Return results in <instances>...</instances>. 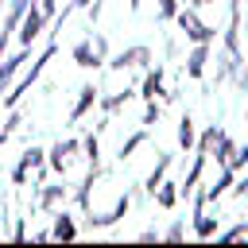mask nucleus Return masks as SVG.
Instances as JSON below:
<instances>
[{
    "instance_id": "nucleus-27",
    "label": "nucleus",
    "mask_w": 248,
    "mask_h": 248,
    "mask_svg": "<svg viewBox=\"0 0 248 248\" xmlns=\"http://www.w3.org/2000/svg\"><path fill=\"white\" fill-rule=\"evenodd\" d=\"M128 4H132V8H140V4H143V0H128Z\"/></svg>"
},
{
    "instance_id": "nucleus-24",
    "label": "nucleus",
    "mask_w": 248,
    "mask_h": 248,
    "mask_svg": "<svg viewBox=\"0 0 248 248\" xmlns=\"http://www.w3.org/2000/svg\"><path fill=\"white\" fill-rule=\"evenodd\" d=\"M8 54V31H0V58Z\"/></svg>"
},
{
    "instance_id": "nucleus-17",
    "label": "nucleus",
    "mask_w": 248,
    "mask_h": 248,
    "mask_svg": "<svg viewBox=\"0 0 248 248\" xmlns=\"http://www.w3.org/2000/svg\"><path fill=\"white\" fill-rule=\"evenodd\" d=\"M62 198H66V190H62V186H46V190L39 194V205H43V209H54Z\"/></svg>"
},
{
    "instance_id": "nucleus-4",
    "label": "nucleus",
    "mask_w": 248,
    "mask_h": 248,
    "mask_svg": "<svg viewBox=\"0 0 248 248\" xmlns=\"http://www.w3.org/2000/svg\"><path fill=\"white\" fill-rule=\"evenodd\" d=\"M43 27H46V16L39 12V4H31V8L23 12V19H19V43L31 46V43L43 35Z\"/></svg>"
},
{
    "instance_id": "nucleus-13",
    "label": "nucleus",
    "mask_w": 248,
    "mask_h": 248,
    "mask_svg": "<svg viewBox=\"0 0 248 248\" xmlns=\"http://www.w3.org/2000/svg\"><path fill=\"white\" fill-rule=\"evenodd\" d=\"M27 8H31V0H12V4H8V19H4V31H16Z\"/></svg>"
},
{
    "instance_id": "nucleus-5",
    "label": "nucleus",
    "mask_w": 248,
    "mask_h": 248,
    "mask_svg": "<svg viewBox=\"0 0 248 248\" xmlns=\"http://www.w3.org/2000/svg\"><path fill=\"white\" fill-rule=\"evenodd\" d=\"M147 62H151V50H147V46H128V50L105 58L108 70H128V66H147Z\"/></svg>"
},
{
    "instance_id": "nucleus-7",
    "label": "nucleus",
    "mask_w": 248,
    "mask_h": 248,
    "mask_svg": "<svg viewBox=\"0 0 248 248\" xmlns=\"http://www.w3.org/2000/svg\"><path fill=\"white\" fill-rule=\"evenodd\" d=\"M128 205H132V198H128V194H120V198H116V205H112L108 213H93V209H89V225H93V229H105V225L120 221V217L128 213Z\"/></svg>"
},
{
    "instance_id": "nucleus-6",
    "label": "nucleus",
    "mask_w": 248,
    "mask_h": 248,
    "mask_svg": "<svg viewBox=\"0 0 248 248\" xmlns=\"http://www.w3.org/2000/svg\"><path fill=\"white\" fill-rule=\"evenodd\" d=\"M78 147H81L78 140H58V143L50 147V155H46V163H50L54 170H66V167H70V159L78 155Z\"/></svg>"
},
{
    "instance_id": "nucleus-12",
    "label": "nucleus",
    "mask_w": 248,
    "mask_h": 248,
    "mask_svg": "<svg viewBox=\"0 0 248 248\" xmlns=\"http://www.w3.org/2000/svg\"><path fill=\"white\" fill-rule=\"evenodd\" d=\"M159 93H163V70L155 66V70L143 78V93H140V97H143V101H155Z\"/></svg>"
},
{
    "instance_id": "nucleus-14",
    "label": "nucleus",
    "mask_w": 248,
    "mask_h": 248,
    "mask_svg": "<svg viewBox=\"0 0 248 248\" xmlns=\"http://www.w3.org/2000/svg\"><path fill=\"white\" fill-rule=\"evenodd\" d=\"M151 194H155V202H159L163 209H170V205L178 202V190H174V182H159V186H155Z\"/></svg>"
},
{
    "instance_id": "nucleus-19",
    "label": "nucleus",
    "mask_w": 248,
    "mask_h": 248,
    "mask_svg": "<svg viewBox=\"0 0 248 248\" xmlns=\"http://www.w3.org/2000/svg\"><path fill=\"white\" fill-rule=\"evenodd\" d=\"M178 8H182V0H159V16H163V19H174Z\"/></svg>"
},
{
    "instance_id": "nucleus-16",
    "label": "nucleus",
    "mask_w": 248,
    "mask_h": 248,
    "mask_svg": "<svg viewBox=\"0 0 248 248\" xmlns=\"http://www.w3.org/2000/svg\"><path fill=\"white\" fill-rule=\"evenodd\" d=\"M178 147H182V151L194 147V120H190V112L178 120Z\"/></svg>"
},
{
    "instance_id": "nucleus-21",
    "label": "nucleus",
    "mask_w": 248,
    "mask_h": 248,
    "mask_svg": "<svg viewBox=\"0 0 248 248\" xmlns=\"http://www.w3.org/2000/svg\"><path fill=\"white\" fill-rule=\"evenodd\" d=\"M39 12H43L46 19H54V16H58V0H39Z\"/></svg>"
},
{
    "instance_id": "nucleus-8",
    "label": "nucleus",
    "mask_w": 248,
    "mask_h": 248,
    "mask_svg": "<svg viewBox=\"0 0 248 248\" xmlns=\"http://www.w3.org/2000/svg\"><path fill=\"white\" fill-rule=\"evenodd\" d=\"M27 54H31V46H23V50H19V54H12V58H8V54L0 58V93H4L8 85H12V78H16V70H19L23 62H27Z\"/></svg>"
},
{
    "instance_id": "nucleus-22",
    "label": "nucleus",
    "mask_w": 248,
    "mask_h": 248,
    "mask_svg": "<svg viewBox=\"0 0 248 248\" xmlns=\"http://www.w3.org/2000/svg\"><path fill=\"white\" fill-rule=\"evenodd\" d=\"M182 232H186V229H182V221H174V225H170L163 236H167V240H182Z\"/></svg>"
},
{
    "instance_id": "nucleus-25",
    "label": "nucleus",
    "mask_w": 248,
    "mask_h": 248,
    "mask_svg": "<svg viewBox=\"0 0 248 248\" xmlns=\"http://www.w3.org/2000/svg\"><path fill=\"white\" fill-rule=\"evenodd\" d=\"M244 190H248V174H244V178L236 182V194H244Z\"/></svg>"
},
{
    "instance_id": "nucleus-20",
    "label": "nucleus",
    "mask_w": 248,
    "mask_h": 248,
    "mask_svg": "<svg viewBox=\"0 0 248 248\" xmlns=\"http://www.w3.org/2000/svg\"><path fill=\"white\" fill-rule=\"evenodd\" d=\"M89 4H93V0H70V4H66V8H62V16H54V19H58V23H62V19H66V16H70V12H78V8H89Z\"/></svg>"
},
{
    "instance_id": "nucleus-11",
    "label": "nucleus",
    "mask_w": 248,
    "mask_h": 248,
    "mask_svg": "<svg viewBox=\"0 0 248 248\" xmlns=\"http://www.w3.org/2000/svg\"><path fill=\"white\" fill-rule=\"evenodd\" d=\"M93 101H97V85H81V97H78V105L70 108V120H81V116L89 112Z\"/></svg>"
},
{
    "instance_id": "nucleus-18",
    "label": "nucleus",
    "mask_w": 248,
    "mask_h": 248,
    "mask_svg": "<svg viewBox=\"0 0 248 248\" xmlns=\"http://www.w3.org/2000/svg\"><path fill=\"white\" fill-rule=\"evenodd\" d=\"M143 136H147V132H136V136H132L128 143H120V159H128V155H132V151H136V147L143 143Z\"/></svg>"
},
{
    "instance_id": "nucleus-15",
    "label": "nucleus",
    "mask_w": 248,
    "mask_h": 248,
    "mask_svg": "<svg viewBox=\"0 0 248 248\" xmlns=\"http://www.w3.org/2000/svg\"><path fill=\"white\" fill-rule=\"evenodd\" d=\"M74 232H78V229H74L70 213H58V217H54V229H50V236H54V240H70Z\"/></svg>"
},
{
    "instance_id": "nucleus-28",
    "label": "nucleus",
    "mask_w": 248,
    "mask_h": 248,
    "mask_svg": "<svg viewBox=\"0 0 248 248\" xmlns=\"http://www.w3.org/2000/svg\"><path fill=\"white\" fill-rule=\"evenodd\" d=\"M232 4H236V0H232Z\"/></svg>"
},
{
    "instance_id": "nucleus-2",
    "label": "nucleus",
    "mask_w": 248,
    "mask_h": 248,
    "mask_svg": "<svg viewBox=\"0 0 248 248\" xmlns=\"http://www.w3.org/2000/svg\"><path fill=\"white\" fill-rule=\"evenodd\" d=\"M54 50H58V46L50 43V46H46V50H43V54L31 62V74H27V78H19V81L12 85V93H4V105H8V108H16V105H19V97H23V93H27V89L39 81V74H43V70H46V62L54 58Z\"/></svg>"
},
{
    "instance_id": "nucleus-26",
    "label": "nucleus",
    "mask_w": 248,
    "mask_h": 248,
    "mask_svg": "<svg viewBox=\"0 0 248 248\" xmlns=\"http://www.w3.org/2000/svg\"><path fill=\"white\" fill-rule=\"evenodd\" d=\"M205 4H213V0H190V8H205Z\"/></svg>"
},
{
    "instance_id": "nucleus-23",
    "label": "nucleus",
    "mask_w": 248,
    "mask_h": 248,
    "mask_svg": "<svg viewBox=\"0 0 248 248\" xmlns=\"http://www.w3.org/2000/svg\"><path fill=\"white\" fill-rule=\"evenodd\" d=\"M248 232V225H236V229H229V232H221V240H236V236H244Z\"/></svg>"
},
{
    "instance_id": "nucleus-1",
    "label": "nucleus",
    "mask_w": 248,
    "mask_h": 248,
    "mask_svg": "<svg viewBox=\"0 0 248 248\" xmlns=\"http://www.w3.org/2000/svg\"><path fill=\"white\" fill-rule=\"evenodd\" d=\"M70 58H74L78 66H85V70L105 66V58H108V39H105V35H93V27H89V35H85L81 43H74Z\"/></svg>"
},
{
    "instance_id": "nucleus-10",
    "label": "nucleus",
    "mask_w": 248,
    "mask_h": 248,
    "mask_svg": "<svg viewBox=\"0 0 248 248\" xmlns=\"http://www.w3.org/2000/svg\"><path fill=\"white\" fill-rule=\"evenodd\" d=\"M205 58H209V43H194V54H190V62H186V74H190V78H202Z\"/></svg>"
},
{
    "instance_id": "nucleus-9",
    "label": "nucleus",
    "mask_w": 248,
    "mask_h": 248,
    "mask_svg": "<svg viewBox=\"0 0 248 248\" xmlns=\"http://www.w3.org/2000/svg\"><path fill=\"white\" fill-rule=\"evenodd\" d=\"M35 167H43V151H39V147H27V151H23V159L16 163L12 178H16V182H23V178H27V170H35Z\"/></svg>"
},
{
    "instance_id": "nucleus-3",
    "label": "nucleus",
    "mask_w": 248,
    "mask_h": 248,
    "mask_svg": "<svg viewBox=\"0 0 248 248\" xmlns=\"http://www.w3.org/2000/svg\"><path fill=\"white\" fill-rule=\"evenodd\" d=\"M174 23L186 31V39H190V43H213V27H205V23L198 19V12H194V8H178V12H174Z\"/></svg>"
}]
</instances>
